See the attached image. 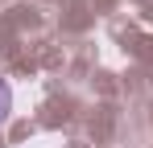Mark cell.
I'll use <instances>...</instances> for the list:
<instances>
[{"instance_id": "obj_1", "label": "cell", "mask_w": 153, "mask_h": 148, "mask_svg": "<svg viewBox=\"0 0 153 148\" xmlns=\"http://www.w3.org/2000/svg\"><path fill=\"white\" fill-rule=\"evenodd\" d=\"M8 111H13V86L0 78V123L8 119Z\"/></svg>"}]
</instances>
